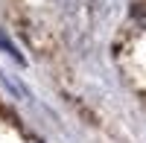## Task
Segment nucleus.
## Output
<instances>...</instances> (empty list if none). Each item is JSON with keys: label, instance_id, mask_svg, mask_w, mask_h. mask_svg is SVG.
I'll list each match as a JSON object with an SVG mask.
<instances>
[{"label": "nucleus", "instance_id": "nucleus-1", "mask_svg": "<svg viewBox=\"0 0 146 143\" xmlns=\"http://www.w3.org/2000/svg\"><path fill=\"white\" fill-rule=\"evenodd\" d=\"M0 47H3V50H6V53H9L12 58H15V62H21V64H23V56L18 53V47H15V44H12V41L6 38V35H0Z\"/></svg>", "mask_w": 146, "mask_h": 143}]
</instances>
